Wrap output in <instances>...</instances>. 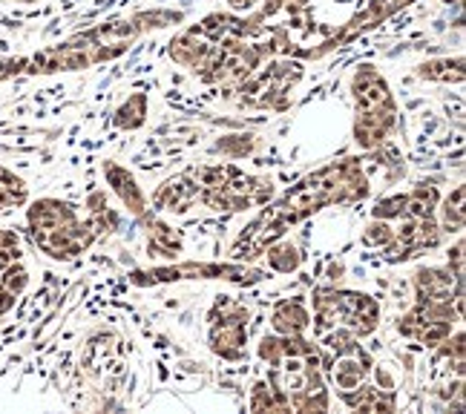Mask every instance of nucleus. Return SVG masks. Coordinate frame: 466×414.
Masks as SVG:
<instances>
[{"instance_id":"nucleus-1","label":"nucleus","mask_w":466,"mask_h":414,"mask_svg":"<svg viewBox=\"0 0 466 414\" xmlns=\"http://www.w3.org/2000/svg\"><path fill=\"white\" fill-rule=\"evenodd\" d=\"M26 202V185L12 170L0 167V210H9Z\"/></svg>"},{"instance_id":"nucleus-2","label":"nucleus","mask_w":466,"mask_h":414,"mask_svg":"<svg viewBox=\"0 0 466 414\" xmlns=\"http://www.w3.org/2000/svg\"><path fill=\"white\" fill-rule=\"evenodd\" d=\"M21 259V242L12 230H0V268Z\"/></svg>"}]
</instances>
